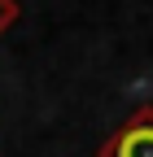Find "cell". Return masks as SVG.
I'll return each mask as SVG.
<instances>
[{"label": "cell", "mask_w": 153, "mask_h": 157, "mask_svg": "<svg viewBox=\"0 0 153 157\" xmlns=\"http://www.w3.org/2000/svg\"><path fill=\"white\" fill-rule=\"evenodd\" d=\"M13 22H18V5H13V0H0V35H5Z\"/></svg>", "instance_id": "cell-2"}, {"label": "cell", "mask_w": 153, "mask_h": 157, "mask_svg": "<svg viewBox=\"0 0 153 157\" xmlns=\"http://www.w3.org/2000/svg\"><path fill=\"white\" fill-rule=\"evenodd\" d=\"M96 157H153V105H140V109L101 144Z\"/></svg>", "instance_id": "cell-1"}]
</instances>
